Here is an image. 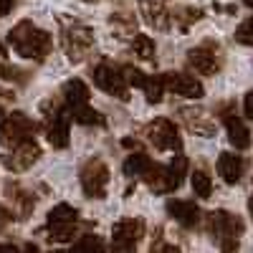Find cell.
<instances>
[{"label":"cell","instance_id":"cell-8","mask_svg":"<svg viewBox=\"0 0 253 253\" xmlns=\"http://www.w3.org/2000/svg\"><path fill=\"white\" fill-rule=\"evenodd\" d=\"M33 134H36V122L23 112L5 117V122L0 124V144L5 150H10V147L26 142V139H33Z\"/></svg>","mask_w":253,"mask_h":253},{"label":"cell","instance_id":"cell-7","mask_svg":"<svg viewBox=\"0 0 253 253\" xmlns=\"http://www.w3.org/2000/svg\"><path fill=\"white\" fill-rule=\"evenodd\" d=\"M46 139L56 147V150H66L69 142H71V129H69V122H71V114H69V107H53L48 109L46 104Z\"/></svg>","mask_w":253,"mask_h":253},{"label":"cell","instance_id":"cell-30","mask_svg":"<svg viewBox=\"0 0 253 253\" xmlns=\"http://www.w3.org/2000/svg\"><path fill=\"white\" fill-rule=\"evenodd\" d=\"M74 248H76V251H104L107 246H104L96 236H81V238H76Z\"/></svg>","mask_w":253,"mask_h":253},{"label":"cell","instance_id":"cell-27","mask_svg":"<svg viewBox=\"0 0 253 253\" xmlns=\"http://www.w3.org/2000/svg\"><path fill=\"white\" fill-rule=\"evenodd\" d=\"M190 185H193V193L203 200L213 195V180H210V175L205 170H195L190 175Z\"/></svg>","mask_w":253,"mask_h":253},{"label":"cell","instance_id":"cell-19","mask_svg":"<svg viewBox=\"0 0 253 253\" xmlns=\"http://www.w3.org/2000/svg\"><path fill=\"white\" fill-rule=\"evenodd\" d=\"M61 96H63V104H66V107H76V104H86L91 94H89V86L81 79H69L61 86Z\"/></svg>","mask_w":253,"mask_h":253},{"label":"cell","instance_id":"cell-41","mask_svg":"<svg viewBox=\"0 0 253 253\" xmlns=\"http://www.w3.org/2000/svg\"><path fill=\"white\" fill-rule=\"evenodd\" d=\"M243 3H246L248 8H253V0H243Z\"/></svg>","mask_w":253,"mask_h":253},{"label":"cell","instance_id":"cell-3","mask_svg":"<svg viewBox=\"0 0 253 253\" xmlns=\"http://www.w3.org/2000/svg\"><path fill=\"white\" fill-rule=\"evenodd\" d=\"M208 228L223 251L238 248V238L243 236V220L236 213H230V210H213L208 215Z\"/></svg>","mask_w":253,"mask_h":253},{"label":"cell","instance_id":"cell-33","mask_svg":"<svg viewBox=\"0 0 253 253\" xmlns=\"http://www.w3.org/2000/svg\"><path fill=\"white\" fill-rule=\"evenodd\" d=\"M15 220V210H10V208H5V205H0V233L10 225Z\"/></svg>","mask_w":253,"mask_h":253},{"label":"cell","instance_id":"cell-14","mask_svg":"<svg viewBox=\"0 0 253 253\" xmlns=\"http://www.w3.org/2000/svg\"><path fill=\"white\" fill-rule=\"evenodd\" d=\"M167 215H170L175 223H180L182 228H198L200 225V208L193 203V200H167Z\"/></svg>","mask_w":253,"mask_h":253},{"label":"cell","instance_id":"cell-38","mask_svg":"<svg viewBox=\"0 0 253 253\" xmlns=\"http://www.w3.org/2000/svg\"><path fill=\"white\" fill-rule=\"evenodd\" d=\"M5 117H8V114L3 112V107H0V124H3V122H5Z\"/></svg>","mask_w":253,"mask_h":253},{"label":"cell","instance_id":"cell-25","mask_svg":"<svg viewBox=\"0 0 253 253\" xmlns=\"http://www.w3.org/2000/svg\"><path fill=\"white\" fill-rule=\"evenodd\" d=\"M48 233H51V241H58V243L76 241L79 223H53V225H48Z\"/></svg>","mask_w":253,"mask_h":253},{"label":"cell","instance_id":"cell-5","mask_svg":"<svg viewBox=\"0 0 253 253\" xmlns=\"http://www.w3.org/2000/svg\"><path fill=\"white\" fill-rule=\"evenodd\" d=\"M142 134L147 137V142H150L152 147H157V150H172V152H180L182 150V137H180V129L177 124L165 119V117H157L152 119L150 124L142 129Z\"/></svg>","mask_w":253,"mask_h":253},{"label":"cell","instance_id":"cell-10","mask_svg":"<svg viewBox=\"0 0 253 253\" xmlns=\"http://www.w3.org/2000/svg\"><path fill=\"white\" fill-rule=\"evenodd\" d=\"M41 157V147L36 139H26V142H20L15 147H10L8 152L0 155V162H3L10 172H23L28 170V167H33Z\"/></svg>","mask_w":253,"mask_h":253},{"label":"cell","instance_id":"cell-16","mask_svg":"<svg viewBox=\"0 0 253 253\" xmlns=\"http://www.w3.org/2000/svg\"><path fill=\"white\" fill-rule=\"evenodd\" d=\"M139 10H142V18L152 28H167V26H170V15L172 13L167 10L165 0H142Z\"/></svg>","mask_w":253,"mask_h":253},{"label":"cell","instance_id":"cell-17","mask_svg":"<svg viewBox=\"0 0 253 253\" xmlns=\"http://www.w3.org/2000/svg\"><path fill=\"white\" fill-rule=\"evenodd\" d=\"M223 122H225V132H228V139H230V144L236 147V150H248L251 147V129L246 126V122L243 119H238V117H223Z\"/></svg>","mask_w":253,"mask_h":253},{"label":"cell","instance_id":"cell-42","mask_svg":"<svg viewBox=\"0 0 253 253\" xmlns=\"http://www.w3.org/2000/svg\"><path fill=\"white\" fill-rule=\"evenodd\" d=\"M86 3H94V0H86Z\"/></svg>","mask_w":253,"mask_h":253},{"label":"cell","instance_id":"cell-18","mask_svg":"<svg viewBox=\"0 0 253 253\" xmlns=\"http://www.w3.org/2000/svg\"><path fill=\"white\" fill-rule=\"evenodd\" d=\"M5 193H8V198L15 203V215H18V218H28L31 210H33V205H36V195H31L28 190H23L20 185H13V182L5 185Z\"/></svg>","mask_w":253,"mask_h":253},{"label":"cell","instance_id":"cell-23","mask_svg":"<svg viewBox=\"0 0 253 253\" xmlns=\"http://www.w3.org/2000/svg\"><path fill=\"white\" fill-rule=\"evenodd\" d=\"M53 223H79V210L71 208L69 203H58L56 208L48 210V225Z\"/></svg>","mask_w":253,"mask_h":253},{"label":"cell","instance_id":"cell-2","mask_svg":"<svg viewBox=\"0 0 253 253\" xmlns=\"http://www.w3.org/2000/svg\"><path fill=\"white\" fill-rule=\"evenodd\" d=\"M185 175H187V157L175 155V160L170 165H155L152 162L150 170L142 175V180L152 193L165 195V193H175V190L185 182Z\"/></svg>","mask_w":253,"mask_h":253},{"label":"cell","instance_id":"cell-20","mask_svg":"<svg viewBox=\"0 0 253 253\" xmlns=\"http://www.w3.org/2000/svg\"><path fill=\"white\" fill-rule=\"evenodd\" d=\"M180 114H182V119H185V124H187L190 132H195V134H200V137H213V134H215V124L210 122V119H205L203 112L182 109Z\"/></svg>","mask_w":253,"mask_h":253},{"label":"cell","instance_id":"cell-40","mask_svg":"<svg viewBox=\"0 0 253 253\" xmlns=\"http://www.w3.org/2000/svg\"><path fill=\"white\" fill-rule=\"evenodd\" d=\"M248 210H251V218H253V198L248 200Z\"/></svg>","mask_w":253,"mask_h":253},{"label":"cell","instance_id":"cell-26","mask_svg":"<svg viewBox=\"0 0 253 253\" xmlns=\"http://www.w3.org/2000/svg\"><path fill=\"white\" fill-rule=\"evenodd\" d=\"M142 91H144V96H147V101H150V104H160L162 96H165V91H167L162 76H147L144 84H142Z\"/></svg>","mask_w":253,"mask_h":253},{"label":"cell","instance_id":"cell-34","mask_svg":"<svg viewBox=\"0 0 253 253\" xmlns=\"http://www.w3.org/2000/svg\"><path fill=\"white\" fill-rule=\"evenodd\" d=\"M243 114H246L248 119H253V91H248L246 99H243Z\"/></svg>","mask_w":253,"mask_h":253},{"label":"cell","instance_id":"cell-13","mask_svg":"<svg viewBox=\"0 0 253 253\" xmlns=\"http://www.w3.org/2000/svg\"><path fill=\"white\" fill-rule=\"evenodd\" d=\"M187 63H190V66H193L198 74H203V76H213V74L220 71L218 51H215V46H210V43L190 48V51H187Z\"/></svg>","mask_w":253,"mask_h":253},{"label":"cell","instance_id":"cell-31","mask_svg":"<svg viewBox=\"0 0 253 253\" xmlns=\"http://www.w3.org/2000/svg\"><path fill=\"white\" fill-rule=\"evenodd\" d=\"M122 71H124V79L129 81V86H139V89H142V84H144V79H147L144 71H139L137 66H122Z\"/></svg>","mask_w":253,"mask_h":253},{"label":"cell","instance_id":"cell-9","mask_svg":"<svg viewBox=\"0 0 253 253\" xmlns=\"http://www.w3.org/2000/svg\"><path fill=\"white\" fill-rule=\"evenodd\" d=\"M61 43H63V51H66L69 61L81 63L84 58H86V53L91 51V46H94V36L86 26L74 23L71 28H66L61 33Z\"/></svg>","mask_w":253,"mask_h":253},{"label":"cell","instance_id":"cell-32","mask_svg":"<svg viewBox=\"0 0 253 253\" xmlns=\"http://www.w3.org/2000/svg\"><path fill=\"white\" fill-rule=\"evenodd\" d=\"M200 15H203V13H200L198 8H185L182 13H177V15H175V20L180 23V28L185 31L190 23H195V20H200Z\"/></svg>","mask_w":253,"mask_h":253},{"label":"cell","instance_id":"cell-15","mask_svg":"<svg viewBox=\"0 0 253 253\" xmlns=\"http://www.w3.org/2000/svg\"><path fill=\"white\" fill-rule=\"evenodd\" d=\"M215 167H218V175L223 177V182H228V185H236L241 177H243V157L241 155H233V152H220L218 155V162H215Z\"/></svg>","mask_w":253,"mask_h":253},{"label":"cell","instance_id":"cell-39","mask_svg":"<svg viewBox=\"0 0 253 253\" xmlns=\"http://www.w3.org/2000/svg\"><path fill=\"white\" fill-rule=\"evenodd\" d=\"M0 56H8V53H5V46H3V41H0Z\"/></svg>","mask_w":253,"mask_h":253},{"label":"cell","instance_id":"cell-35","mask_svg":"<svg viewBox=\"0 0 253 253\" xmlns=\"http://www.w3.org/2000/svg\"><path fill=\"white\" fill-rule=\"evenodd\" d=\"M15 8V0H0V18H5Z\"/></svg>","mask_w":253,"mask_h":253},{"label":"cell","instance_id":"cell-24","mask_svg":"<svg viewBox=\"0 0 253 253\" xmlns=\"http://www.w3.org/2000/svg\"><path fill=\"white\" fill-rule=\"evenodd\" d=\"M132 51L142 61H155V41L144 33H134L132 36Z\"/></svg>","mask_w":253,"mask_h":253},{"label":"cell","instance_id":"cell-12","mask_svg":"<svg viewBox=\"0 0 253 253\" xmlns=\"http://www.w3.org/2000/svg\"><path fill=\"white\" fill-rule=\"evenodd\" d=\"M162 81H165L167 91L185 96V99H200L205 94L203 84L193 74H185V71H167V74H162Z\"/></svg>","mask_w":253,"mask_h":253},{"label":"cell","instance_id":"cell-36","mask_svg":"<svg viewBox=\"0 0 253 253\" xmlns=\"http://www.w3.org/2000/svg\"><path fill=\"white\" fill-rule=\"evenodd\" d=\"M0 251H8V253H15V251H18V246H13V243H0Z\"/></svg>","mask_w":253,"mask_h":253},{"label":"cell","instance_id":"cell-1","mask_svg":"<svg viewBox=\"0 0 253 253\" xmlns=\"http://www.w3.org/2000/svg\"><path fill=\"white\" fill-rule=\"evenodd\" d=\"M8 43L13 46V51L20 58H28V61H36V63H43L48 58V53L53 51L51 33L43 31V28H36L31 20H20L18 26L10 28Z\"/></svg>","mask_w":253,"mask_h":253},{"label":"cell","instance_id":"cell-37","mask_svg":"<svg viewBox=\"0 0 253 253\" xmlns=\"http://www.w3.org/2000/svg\"><path fill=\"white\" fill-rule=\"evenodd\" d=\"M0 96H3V99H13V91H8V89L0 86Z\"/></svg>","mask_w":253,"mask_h":253},{"label":"cell","instance_id":"cell-22","mask_svg":"<svg viewBox=\"0 0 253 253\" xmlns=\"http://www.w3.org/2000/svg\"><path fill=\"white\" fill-rule=\"evenodd\" d=\"M150 165H152V160H150V155H144V152H132L129 157H126V162H124V175L126 177H139L142 180V175L150 170Z\"/></svg>","mask_w":253,"mask_h":253},{"label":"cell","instance_id":"cell-11","mask_svg":"<svg viewBox=\"0 0 253 253\" xmlns=\"http://www.w3.org/2000/svg\"><path fill=\"white\" fill-rule=\"evenodd\" d=\"M144 220L142 218H124L119 223H114L112 228V241L117 251H134L137 243L144 238Z\"/></svg>","mask_w":253,"mask_h":253},{"label":"cell","instance_id":"cell-4","mask_svg":"<svg viewBox=\"0 0 253 253\" xmlns=\"http://www.w3.org/2000/svg\"><path fill=\"white\" fill-rule=\"evenodd\" d=\"M79 182L84 195L91 200H101L107 198V185H109V167L101 157H91L89 162H84L81 172H79Z\"/></svg>","mask_w":253,"mask_h":253},{"label":"cell","instance_id":"cell-6","mask_svg":"<svg viewBox=\"0 0 253 253\" xmlns=\"http://www.w3.org/2000/svg\"><path fill=\"white\" fill-rule=\"evenodd\" d=\"M94 84L96 89H101L104 94H109L119 101H129V81L124 79V71L112 66V63H99V66L94 69Z\"/></svg>","mask_w":253,"mask_h":253},{"label":"cell","instance_id":"cell-29","mask_svg":"<svg viewBox=\"0 0 253 253\" xmlns=\"http://www.w3.org/2000/svg\"><path fill=\"white\" fill-rule=\"evenodd\" d=\"M236 41L243 46H253V18H248L246 23L236 28Z\"/></svg>","mask_w":253,"mask_h":253},{"label":"cell","instance_id":"cell-28","mask_svg":"<svg viewBox=\"0 0 253 253\" xmlns=\"http://www.w3.org/2000/svg\"><path fill=\"white\" fill-rule=\"evenodd\" d=\"M0 79L10 81V84H26L31 79V74L26 69H18V66H10V63H3V66H0Z\"/></svg>","mask_w":253,"mask_h":253},{"label":"cell","instance_id":"cell-21","mask_svg":"<svg viewBox=\"0 0 253 253\" xmlns=\"http://www.w3.org/2000/svg\"><path fill=\"white\" fill-rule=\"evenodd\" d=\"M69 114L76 124H84V126H96V124H104V117L89 107V101L86 104H76V107H69Z\"/></svg>","mask_w":253,"mask_h":253}]
</instances>
